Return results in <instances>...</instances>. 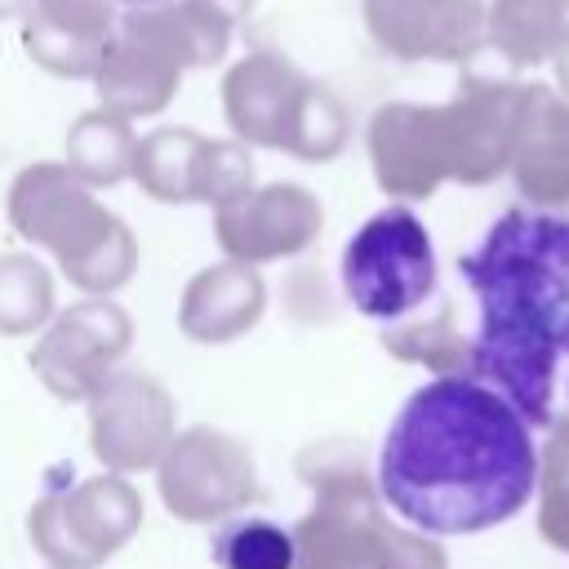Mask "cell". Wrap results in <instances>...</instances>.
<instances>
[{
    "label": "cell",
    "mask_w": 569,
    "mask_h": 569,
    "mask_svg": "<svg viewBox=\"0 0 569 569\" xmlns=\"http://www.w3.org/2000/svg\"><path fill=\"white\" fill-rule=\"evenodd\" d=\"M373 485L427 538L485 533L533 498V427L476 378H431L391 418Z\"/></svg>",
    "instance_id": "6da1fadb"
},
{
    "label": "cell",
    "mask_w": 569,
    "mask_h": 569,
    "mask_svg": "<svg viewBox=\"0 0 569 569\" xmlns=\"http://www.w3.org/2000/svg\"><path fill=\"white\" fill-rule=\"evenodd\" d=\"M458 267L480 302L471 378L529 427H551V391L569 356V218L507 209Z\"/></svg>",
    "instance_id": "7a4b0ae2"
},
{
    "label": "cell",
    "mask_w": 569,
    "mask_h": 569,
    "mask_svg": "<svg viewBox=\"0 0 569 569\" xmlns=\"http://www.w3.org/2000/svg\"><path fill=\"white\" fill-rule=\"evenodd\" d=\"M9 227L27 244L49 249L84 298L116 293L138 267L133 231L111 209H102L93 191L58 160H36L13 178Z\"/></svg>",
    "instance_id": "3957f363"
},
{
    "label": "cell",
    "mask_w": 569,
    "mask_h": 569,
    "mask_svg": "<svg viewBox=\"0 0 569 569\" xmlns=\"http://www.w3.org/2000/svg\"><path fill=\"white\" fill-rule=\"evenodd\" d=\"M298 476L311 485L316 507L289 529L293 569H382L391 520L382 516L378 485L360 467V453L311 445L298 453Z\"/></svg>",
    "instance_id": "277c9868"
},
{
    "label": "cell",
    "mask_w": 569,
    "mask_h": 569,
    "mask_svg": "<svg viewBox=\"0 0 569 569\" xmlns=\"http://www.w3.org/2000/svg\"><path fill=\"white\" fill-rule=\"evenodd\" d=\"M436 289V249L405 204L378 209L342 249V293L369 320H405Z\"/></svg>",
    "instance_id": "5b68a950"
},
{
    "label": "cell",
    "mask_w": 569,
    "mask_h": 569,
    "mask_svg": "<svg viewBox=\"0 0 569 569\" xmlns=\"http://www.w3.org/2000/svg\"><path fill=\"white\" fill-rule=\"evenodd\" d=\"M142 525L138 489L107 471L76 485H53L27 516L36 551L53 569H98L107 565Z\"/></svg>",
    "instance_id": "8992f818"
},
{
    "label": "cell",
    "mask_w": 569,
    "mask_h": 569,
    "mask_svg": "<svg viewBox=\"0 0 569 569\" xmlns=\"http://www.w3.org/2000/svg\"><path fill=\"white\" fill-rule=\"evenodd\" d=\"M520 71L507 67L489 44H480L462 62L458 93L440 102L445 116V151H449V182L489 187L507 173L511 129L520 107Z\"/></svg>",
    "instance_id": "52a82bcc"
},
{
    "label": "cell",
    "mask_w": 569,
    "mask_h": 569,
    "mask_svg": "<svg viewBox=\"0 0 569 569\" xmlns=\"http://www.w3.org/2000/svg\"><path fill=\"white\" fill-rule=\"evenodd\" d=\"M160 502L187 525H222L258 493L249 449L213 427H187L156 462Z\"/></svg>",
    "instance_id": "ba28073f"
},
{
    "label": "cell",
    "mask_w": 569,
    "mask_h": 569,
    "mask_svg": "<svg viewBox=\"0 0 569 569\" xmlns=\"http://www.w3.org/2000/svg\"><path fill=\"white\" fill-rule=\"evenodd\" d=\"M133 342V320L111 298H80L58 311L31 347V369L49 396L89 405L116 373Z\"/></svg>",
    "instance_id": "9c48e42d"
},
{
    "label": "cell",
    "mask_w": 569,
    "mask_h": 569,
    "mask_svg": "<svg viewBox=\"0 0 569 569\" xmlns=\"http://www.w3.org/2000/svg\"><path fill=\"white\" fill-rule=\"evenodd\" d=\"M173 436L178 427H173L169 391L138 369H116L111 382L89 400L93 458L116 476L156 467L173 445Z\"/></svg>",
    "instance_id": "30bf717a"
},
{
    "label": "cell",
    "mask_w": 569,
    "mask_h": 569,
    "mask_svg": "<svg viewBox=\"0 0 569 569\" xmlns=\"http://www.w3.org/2000/svg\"><path fill=\"white\" fill-rule=\"evenodd\" d=\"M320 222H325L320 200L307 187L267 182L213 209V240L222 244L227 262L262 267V262L311 249L320 236Z\"/></svg>",
    "instance_id": "8fae6325"
},
{
    "label": "cell",
    "mask_w": 569,
    "mask_h": 569,
    "mask_svg": "<svg viewBox=\"0 0 569 569\" xmlns=\"http://www.w3.org/2000/svg\"><path fill=\"white\" fill-rule=\"evenodd\" d=\"M373 182L396 200H427L449 182V151H445V116L440 102H387L373 111L365 129Z\"/></svg>",
    "instance_id": "7c38bea8"
},
{
    "label": "cell",
    "mask_w": 569,
    "mask_h": 569,
    "mask_svg": "<svg viewBox=\"0 0 569 569\" xmlns=\"http://www.w3.org/2000/svg\"><path fill=\"white\" fill-rule=\"evenodd\" d=\"M373 44L400 62H467L485 44V0H365Z\"/></svg>",
    "instance_id": "4fadbf2b"
},
{
    "label": "cell",
    "mask_w": 569,
    "mask_h": 569,
    "mask_svg": "<svg viewBox=\"0 0 569 569\" xmlns=\"http://www.w3.org/2000/svg\"><path fill=\"white\" fill-rule=\"evenodd\" d=\"M507 173L529 209H569V102L547 80H525Z\"/></svg>",
    "instance_id": "5bb4252c"
},
{
    "label": "cell",
    "mask_w": 569,
    "mask_h": 569,
    "mask_svg": "<svg viewBox=\"0 0 569 569\" xmlns=\"http://www.w3.org/2000/svg\"><path fill=\"white\" fill-rule=\"evenodd\" d=\"M307 84L311 80L284 53H271V49L244 53L222 76V116H227L236 142L280 151Z\"/></svg>",
    "instance_id": "9a60e30c"
},
{
    "label": "cell",
    "mask_w": 569,
    "mask_h": 569,
    "mask_svg": "<svg viewBox=\"0 0 569 569\" xmlns=\"http://www.w3.org/2000/svg\"><path fill=\"white\" fill-rule=\"evenodd\" d=\"M116 22L120 13L107 0H31V9L22 13V44L44 71L93 80Z\"/></svg>",
    "instance_id": "2e32d148"
},
{
    "label": "cell",
    "mask_w": 569,
    "mask_h": 569,
    "mask_svg": "<svg viewBox=\"0 0 569 569\" xmlns=\"http://www.w3.org/2000/svg\"><path fill=\"white\" fill-rule=\"evenodd\" d=\"M182 84V67L151 44L147 36H138L124 18L116 22V36L93 71V89H98V107L120 116V120H138V116H156L173 102Z\"/></svg>",
    "instance_id": "e0dca14e"
},
{
    "label": "cell",
    "mask_w": 569,
    "mask_h": 569,
    "mask_svg": "<svg viewBox=\"0 0 569 569\" xmlns=\"http://www.w3.org/2000/svg\"><path fill=\"white\" fill-rule=\"evenodd\" d=\"M267 284L244 262H218L187 280L178 302V329L191 342H236L262 320Z\"/></svg>",
    "instance_id": "ac0fdd59"
},
{
    "label": "cell",
    "mask_w": 569,
    "mask_h": 569,
    "mask_svg": "<svg viewBox=\"0 0 569 569\" xmlns=\"http://www.w3.org/2000/svg\"><path fill=\"white\" fill-rule=\"evenodd\" d=\"M249 9H253V0H173L160 9H133L120 18L138 36L160 44L182 71H191V67H209L227 53L231 31L240 27V18H249Z\"/></svg>",
    "instance_id": "d6986e66"
},
{
    "label": "cell",
    "mask_w": 569,
    "mask_h": 569,
    "mask_svg": "<svg viewBox=\"0 0 569 569\" xmlns=\"http://www.w3.org/2000/svg\"><path fill=\"white\" fill-rule=\"evenodd\" d=\"M565 31H569V9L560 0H489L485 4V44L516 71L551 62Z\"/></svg>",
    "instance_id": "ffe728a7"
},
{
    "label": "cell",
    "mask_w": 569,
    "mask_h": 569,
    "mask_svg": "<svg viewBox=\"0 0 569 569\" xmlns=\"http://www.w3.org/2000/svg\"><path fill=\"white\" fill-rule=\"evenodd\" d=\"M204 151V133L196 129H151L133 147V169L129 178L160 204H187L196 200V164Z\"/></svg>",
    "instance_id": "44dd1931"
},
{
    "label": "cell",
    "mask_w": 569,
    "mask_h": 569,
    "mask_svg": "<svg viewBox=\"0 0 569 569\" xmlns=\"http://www.w3.org/2000/svg\"><path fill=\"white\" fill-rule=\"evenodd\" d=\"M133 147H138V138H133L129 120L93 107L67 129V160L62 164L84 187H116L133 169Z\"/></svg>",
    "instance_id": "7402d4cb"
},
{
    "label": "cell",
    "mask_w": 569,
    "mask_h": 569,
    "mask_svg": "<svg viewBox=\"0 0 569 569\" xmlns=\"http://www.w3.org/2000/svg\"><path fill=\"white\" fill-rule=\"evenodd\" d=\"M382 347L396 360L431 369L436 378H471V338L458 329V316H453L449 302L436 316L387 325L382 329Z\"/></svg>",
    "instance_id": "603a6c76"
},
{
    "label": "cell",
    "mask_w": 569,
    "mask_h": 569,
    "mask_svg": "<svg viewBox=\"0 0 569 569\" xmlns=\"http://www.w3.org/2000/svg\"><path fill=\"white\" fill-rule=\"evenodd\" d=\"M218 569H293V533L262 516H231L213 529Z\"/></svg>",
    "instance_id": "cb8c5ba5"
},
{
    "label": "cell",
    "mask_w": 569,
    "mask_h": 569,
    "mask_svg": "<svg viewBox=\"0 0 569 569\" xmlns=\"http://www.w3.org/2000/svg\"><path fill=\"white\" fill-rule=\"evenodd\" d=\"M53 316V280L31 253H0V333L27 338Z\"/></svg>",
    "instance_id": "d4e9b609"
},
{
    "label": "cell",
    "mask_w": 569,
    "mask_h": 569,
    "mask_svg": "<svg viewBox=\"0 0 569 569\" xmlns=\"http://www.w3.org/2000/svg\"><path fill=\"white\" fill-rule=\"evenodd\" d=\"M347 133H351L347 107L325 84L311 80L298 98V111H293V124H289L280 151H289L293 160H307V164H325L347 147Z\"/></svg>",
    "instance_id": "484cf974"
},
{
    "label": "cell",
    "mask_w": 569,
    "mask_h": 569,
    "mask_svg": "<svg viewBox=\"0 0 569 569\" xmlns=\"http://www.w3.org/2000/svg\"><path fill=\"white\" fill-rule=\"evenodd\" d=\"M538 533L547 547L569 551V413H556L538 449Z\"/></svg>",
    "instance_id": "4316f807"
},
{
    "label": "cell",
    "mask_w": 569,
    "mask_h": 569,
    "mask_svg": "<svg viewBox=\"0 0 569 569\" xmlns=\"http://www.w3.org/2000/svg\"><path fill=\"white\" fill-rule=\"evenodd\" d=\"M253 187V160L244 142H227V138H204L200 164H196V200L200 204H227L236 196H244Z\"/></svg>",
    "instance_id": "83f0119b"
},
{
    "label": "cell",
    "mask_w": 569,
    "mask_h": 569,
    "mask_svg": "<svg viewBox=\"0 0 569 569\" xmlns=\"http://www.w3.org/2000/svg\"><path fill=\"white\" fill-rule=\"evenodd\" d=\"M382 569H449L445 547L409 525H391L387 547H382Z\"/></svg>",
    "instance_id": "f1b7e54d"
},
{
    "label": "cell",
    "mask_w": 569,
    "mask_h": 569,
    "mask_svg": "<svg viewBox=\"0 0 569 569\" xmlns=\"http://www.w3.org/2000/svg\"><path fill=\"white\" fill-rule=\"evenodd\" d=\"M551 71H556V93L569 102V31H565V40H560V49L551 58Z\"/></svg>",
    "instance_id": "f546056e"
},
{
    "label": "cell",
    "mask_w": 569,
    "mask_h": 569,
    "mask_svg": "<svg viewBox=\"0 0 569 569\" xmlns=\"http://www.w3.org/2000/svg\"><path fill=\"white\" fill-rule=\"evenodd\" d=\"M27 9H31V0H0V22H4V18H18V22H22Z\"/></svg>",
    "instance_id": "4dcf8cb0"
},
{
    "label": "cell",
    "mask_w": 569,
    "mask_h": 569,
    "mask_svg": "<svg viewBox=\"0 0 569 569\" xmlns=\"http://www.w3.org/2000/svg\"><path fill=\"white\" fill-rule=\"evenodd\" d=\"M107 4H116V9L133 13V9H160V4H173V0H107Z\"/></svg>",
    "instance_id": "1f68e13d"
},
{
    "label": "cell",
    "mask_w": 569,
    "mask_h": 569,
    "mask_svg": "<svg viewBox=\"0 0 569 569\" xmlns=\"http://www.w3.org/2000/svg\"><path fill=\"white\" fill-rule=\"evenodd\" d=\"M560 4H565V9H569V0H560Z\"/></svg>",
    "instance_id": "d6a6232c"
}]
</instances>
